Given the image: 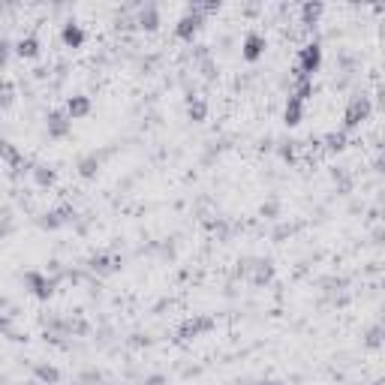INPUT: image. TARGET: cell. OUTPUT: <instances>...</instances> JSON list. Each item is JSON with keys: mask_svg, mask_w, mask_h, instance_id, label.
Returning a JSON list of instances; mask_svg holds the SVG:
<instances>
[{"mask_svg": "<svg viewBox=\"0 0 385 385\" xmlns=\"http://www.w3.org/2000/svg\"><path fill=\"white\" fill-rule=\"evenodd\" d=\"M70 129H72V121L67 118V112H63V109H54V112L45 114V133H48V138H67Z\"/></svg>", "mask_w": 385, "mask_h": 385, "instance_id": "obj_7", "label": "cell"}, {"mask_svg": "<svg viewBox=\"0 0 385 385\" xmlns=\"http://www.w3.org/2000/svg\"><path fill=\"white\" fill-rule=\"evenodd\" d=\"M15 103V87L12 81H0V109H10Z\"/></svg>", "mask_w": 385, "mask_h": 385, "instance_id": "obj_22", "label": "cell"}, {"mask_svg": "<svg viewBox=\"0 0 385 385\" xmlns=\"http://www.w3.org/2000/svg\"><path fill=\"white\" fill-rule=\"evenodd\" d=\"M379 340H382V325H373L367 331V346H379Z\"/></svg>", "mask_w": 385, "mask_h": 385, "instance_id": "obj_25", "label": "cell"}, {"mask_svg": "<svg viewBox=\"0 0 385 385\" xmlns=\"http://www.w3.org/2000/svg\"><path fill=\"white\" fill-rule=\"evenodd\" d=\"M76 220V208L72 205H57L54 211H48V214H43L37 220L43 229H61V226H67V223H72Z\"/></svg>", "mask_w": 385, "mask_h": 385, "instance_id": "obj_8", "label": "cell"}, {"mask_svg": "<svg viewBox=\"0 0 385 385\" xmlns=\"http://www.w3.org/2000/svg\"><path fill=\"white\" fill-rule=\"evenodd\" d=\"M0 157L10 163V166H12L15 171H19V175H21V171H30V163H24L21 151L10 142V138H0Z\"/></svg>", "mask_w": 385, "mask_h": 385, "instance_id": "obj_10", "label": "cell"}, {"mask_svg": "<svg viewBox=\"0 0 385 385\" xmlns=\"http://www.w3.org/2000/svg\"><path fill=\"white\" fill-rule=\"evenodd\" d=\"M145 385H166V376H163V373H157V376H147Z\"/></svg>", "mask_w": 385, "mask_h": 385, "instance_id": "obj_27", "label": "cell"}, {"mask_svg": "<svg viewBox=\"0 0 385 385\" xmlns=\"http://www.w3.org/2000/svg\"><path fill=\"white\" fill-rule=\"evenodd\" d=\"M277 211H280V202H277V199H271L268 205H262V214H265V217H277Z\"/></svg>", "mask_w": 385, "mask_h": 385, "instance_id": "obj_26", "label": "cell"}, {"mask_svg": "<svg viewBox=\"0 0 385 385\" xmlns=\"http://www.w3.org/2000/svg\"><path fill=\"white\" fill-rule=\"evenodd\" d=\"M322 12H325L322 3H304L301 6V24L313 28V24H319V19H322Z\"/></svg>", "mask_w": 385, "mask_h": 385, "instance_id": "obj_21", "label": "cell"}, {"mask_svg": "<svg viewBox=\"0 0 385 385\" xmlns=\"http://www.w3.org/2000/svg\"><path fill=\"white\" fill-rule=\"evenodd\" d=\"M21 280L30 289V295H37L39 301H48L54 295V286H57V280H61V277H48L43 271H24Z\"/></svg>", "mask_w": 385, "mask_h": 385, "instance_id": "obj_4", "label": "cell"}, {"mask_svg": "<svg viewBox=\"0 0 385 385\" xmlns=\"http://www.w3.org/2000/svg\"><path fill=\"white\" fill-rule=\"evenodd\" d=\"M103 157H105V151H103V154H96V151L85 154V157L79 160V175H81V178H94L96 171H100V163H103Z\"/></svg>", "mask_w": 385, "mask_h": 385, "instance_id": "obj_16", "label": "cell"}, {"mask_svg": "<svg viewBox=\"0 0 385 385\" xmlns=\"http://www.w3.org/2000/svg\"><path fill=\"white\" fill-rule=\"evenodd\" d=\"M10 57H12V43L6 37H0V70L10 63Z\"/></svg>", "mask_w": 385, "mask_h": 385, "instance_id": "obj_24", "label": "cell"}, {"mask_svg": "<svg viewBox=\"0 0 385 385\" xmlns=\"http://www.w3.org/2000/svg\"><path fill=\"white\" fill-rule=\"evenodd\" d=\"M259 385H283V382H277V379H268V382H259Z\"/></svg>", "mask_w": 385, "mask_h": 385, "instance_id": "obj_28", "label": "cell"}, {"mask_svg": "<svg viewBox=\"0 0 385 385\" xmlns=\"http://www.w3.org/2000/svg\"><path fill=\"white\" fill-rule=\"evenodd\" d=\"M202 24H205V15L190 3V6H187V12H184L181 19H178V24H175V37L184 39V43H190V39L199 34Z\"/></svg>", "mask_w": 385, "mask_h": 385, "instance_id": "obj_5", "label": "cell"}, {"mask_svg": "<svg viewBox=\"0 0 385 385\" xmlns=\"http://www.w3.org/2000/svg\"><path fill=\"white\" fill-rule=\"evenodd\" d=\"M136 24L142 30H157L160 28V10L154 3H145L142 10H138V15H136Z\"/></svg>", "mask_w": 385, "mask_h": 385, "instance_id": "obj_13", "label": "cell"}, {"mask_svg": "<svg viewBox=\"0 0 385 385\" xmlns=\"http://www.w3.org/2000/svg\"><path fill=\"white\" fill-rule=\"evenodd\" d=\"M87 268H91L96 277H109V274L124 268V259H121L118 253H96V256L87 259Z\"/></svg>", "mask_w": 385, "mask_h": 385, "instance_id": "obj_6", "label": "cell"}, {"mask_svg": "<svg viewBox=\"0 0 385 385\" xmlns=\"http://www.w3.org/2000/svg\"><path fill=\"white\" fill-rule=\"evenodd\" d=\"M319 67H322V45L316 43H307L304 48L298 52V61H295V79H313L316 72H319Z\"/></svg>", "mask_w": 385, "mask_h": 385, "instance_id": "obj_1", "label": "cell"}, {"mask_svg": "<svg viewBox=\"0 0 385 385\" xmlns=\"http://www.w3.org/2000/svg\"><path fill=\"white\" fill-rule=\"evenodd\" d=\"M67 118L70 121H81V118H87L91 114V96H85V94H76V96H70L67 100Z\"/></svg>", "mask_w": 385, "mask_h": 385, "instance_id": "obj_12", "label": "cell"}, {"mask_svg": "<svg viewBox=\"0 0 385 385\" xmlns=\"http://www.w3.org/2000/svg\"><path fill=\"white\" fill-rule=\"evenodd\" d=\"M30 178L37 187H52L57 181V171L52 166H30Z\"/></svg>", "mask_w": 385, "mask_h": 385, "instance_id": "obj_18", "label": "cell"}, {"mask_svg": "<svg viewBox=\"0 0 385 385\" xmlns=\"http://www.w3.org/2000/svg\"><path fill=\"white\" fill-rule=\"evenodd\" d=\"M214 329H217V319L214 316H190L187 322L178 325V343H190V340L202 337V334H208Z\"/></svg>", "mask_w": 385, "mask_h": 385, "instance_id": "obj_3", "label": "cell"}, {"mask_svg": "<svg viewBox=\"0 0 385 385\" xmlns=\"http://www.w3.org/2000/svg\"><path fill=\"white\" fill-rule=\"evenodd\" d=\"M34 376L43 385H57L61 382V371H57L54 364H34Z\"/></svg>", "mask_w": 385, "mask_h": 385, "instance_id": "obj_19", "label": "cell"}, {"mask_svg": "<svg viewBox=\"0 0 385 385\" xmlns=\"http://www.w3.org/2000/svg\"><path fill=\"white\" fill-rule=\"evenodd\" d=\"M265 48H268V39L259 34V30H250L247 37H244V45H241V57L247 63H256L262 54H265Z\"/></svg>", "mask_w": 385, "mask_h": 385, "instance_id": "obj_9", "label": "cell"}, {"mask_svg": "<svg viewBox=\"0 0 385 385\" xmlns=\"http://www.w3.org/2000/svg\"><path fill=\"white\" fill-rule=\"evenodd\" d=\"M187 118L193 121V124H202L205 118H208V103L202 100V96H187Z\"/></svg>", "mask_w": 385, "mask_h": 385, "instance_id": "obj_17", "label": "cell"}, {"mask_svg": "<svg viewBox=\"0 0 385 385\" xmlns=\"http://www.w3.org/2000/svg\"><path fill=\"white\" fill-rule=\"evenodd\" d=\"M301 118H304V103L295 100V96L289 94V100H286V109H283V124L286 127H298Z\"/></svg>", "mask_w": 385, "mask_h": 385, "instance_id": "obj_15", "label": "cell"}, {"mask_svg": "<svg viewBox=\"0 0 385 385\" xmlns=\"http://www.w3.org/2000/svg\"><path fill=\"white\" fill-rule=\"evenodd\" d=\"M12 52L21 57V61H37L39 57V39L37 37H21L19 43L12 45Z\"/></svg>", "mask_w": 385, "mask_h": 385, "instance_id": "obj_14", "label": "cell"}, {"mask_svg": "<svg viewBox=\"0 0 385 385\" xmlns=\"http://www.w3.org/2000/svg\"><path fill=\"white\" fill-rule=\"evenodd\" d=\"M85 39H87V34H85V28H81L79 21H67V24H63L61 43L67 48H81V45H85Z\"/></svg>", "mask_w": 385, "mask_h": 385, "instance_id": "obj_11", "label": "cell"}, {"mask_svg": "<svg viewBox=\"0 0 385 385\" xmlns=\"http://www.w3.org/2000/svg\"><path fill=\"white\" fill-rule=\"evenodd\" d=\"M274 277V265L268 259H256V265H253V283L262 286V283H268Z\"/></svg>", "mask_w": 385, "mask_h": 385, "instance_id": "obj_20", "label": "cell"}, {"mask_svg": "<svg viewBox=\"0 0 385 385\" xmlns=\"http://www.w3.org/2000/svg\"><path fill=\"white\" fill-rule=\"evenodd\" d=\"M322 142H325L329 151H343V147H346V133H343V129H340V133H329Z\"/></svg>", "mask_w": 385, "mask_h": 385, "instance_id": "obj_23", "label": "cell"}, {"mask_svg": "<svg viewBox=\"0 0 385 385\" xmlns=\"http://www.w3.org/2000/svg\"><path fill=\"white\" fill-rule=\"evenodd\" d=\"M371 96H352L346 112H343V133H352L355 127H362L367 118H371Z\"/></svg>", "mask_w": 385, "mask_h": 385, "instance_id": "obj_2", "label": "cell"}]
</instances>
